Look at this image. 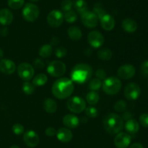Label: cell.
Segmentation results:
<instances>
[{
    "mask_svg": "<svg viewBox=\"0 0 148 148\" xmlns=\"http://www.w3.org/2000/svg\"><path fill=\"white\" fill-rule=\"evenodd\" d=\"M51 90L55 97L59 100H65L73 92V83L67 78H59L53 83Z\"/></svg>",
    "mask_w": 148,
    "mask_h": 148,
    "instance_id": "cell-1",
    "label": "cell"
},
{
    "mask_svg": "<svg viewBox=\"0 0 148 148\" xmlns=\"http://www.w3.org/2000/svg\"><path fill=\"white\" fill-rule=\"evenodd\" d=\"M103 124L106 131L110 134H117L124 128V120L116 113H110L104 118Z\"/></svg>",
    "mask_w": 148,
    "mask_h": 148,
    "instance_id": "cell-2",
    "label": "cell"
},
{
    "mask_svg": "<svg viewBox=\"0 0 148 148\" xmlns=\"http://www.w3.org/2000/svg\"><path fill=\"white\" fill-rule=\"evenodd\" d=\"M92 74V68L85 63L77 64L72 69L71 77L72 81L79 84H83L91 78Z\"/></svg>",
    "mask_w": 148,
    "mask_h": 148,
    "instance_id": "cell-3",
    "label": "cell"
},
{
    "mask_svg": "<svg viewBox=\"0 0 148 148\" xmlns=\"http://www.w3.org/2000/svg\"><path fill=\"white\" fill-rule=\"evenodd\" d=\"M103 90L108 95H114L119 93L121 88V81L116 77L111 76L104 79L102 84Z\"/></svg>",
    "mask_w": 148,
    "mask_h": 148,
    "instance_id": "cell-4",
    "label": "cell"
},
{
    "mask_svg": "<svg viewBox=\"0 0 148 148\" xmlns=\"http://www.w3.org/2000/svg\"><path fill=\"white\" fill-rule=\"evenodd\" d=\"M39 15H40L39 8L33 3H27L23 7V17L26 21L30 23L36 21Z\"/></svg>",
    "mask_w": 148,
    "mask_h": 148,
    "instance_id": "cell-5",
    "label": "cell"
},
{
    "mask_svg": "<svg viewBox=\"0 0 148 148\" xmlns=\"http://www.w3.org/2000/svg\"><path fill=\"white\" fill-rule=\"evenodd\" d=\"M68 109L74 113H80L86 108V103L82 97L74 96L68 100L66 103Z\"/></svg>",
    "mask_w": 148,
    "mask_h": 148,
    "instance_id": "cell-6",
    "label": "cell"
},
{
    "mask_svg": "<svg viewBox=\"0 0 148 148\" xmlns=\"http://www.w3.org/2000/svg\"><path fill=\"white\" fill-rule=\"evenodd\" d=\"M47 72L53 77L62 76L66 72V65L60 60H53L48 65Z\"/></svg>",
    "mask_w": 148,
    "mask_h": 148,
    "instance_id": "cell-7",
    "label": "cell"
},
{
    "mask_svg": "<svg viewBox=\"0 0 148 148\" xmlns=\"http://www.w3.org/2000/svg\"><path fill=\"white\" fill-rule=\"evenodd\" d=\"M34 68L27 62H22L17 68V73L21 79L25 81L31 80L34 75Z\"/></svg>",
    "mask_w": 148,
    "mask_h": 148,
    "instance_id": "cell-8",
    "label": "cell"
},
{
    "mask_svg": "<svg viewBox=\"0 0 148 148\" xmlns=\"http://www.w3.org/2000/svg\"><path fill=\"white\" fill-rule=\"evenodd\" d=\"M64 15L60 10H53L47 16V23L51 28H58L62 24Z\"/></svg>",
    "mask_w": 148,
    "mask_h": 148,
    "instance_id": "cell-9",
    "label": "cell"
},
{
    "mask_svg": "<svg viewBox=\"0 0 148 148\" xmlns=\"http://www.w3.org/2000/svg\"><path fill=\"white\" fill-rule=\"evenodd\" d=\"M124 96L129 100H135L139 98L141 94V89L136 83H130L124 89Z\"/></svg>",
    "mask_w": 148,
    "mask_h": 148,
    "instance_id": "cell-10",
    "label": "cell"
},
{
    "mask_svg": "<svg viewBox=\"0 0 148 148\" xmlns=\"http://www.w3.org/2000/svg\"><path fill=\"white\" fill-rule=\"evenodd\" d=\"M82 23L88 28H94L98 25V16L93 12L87 11L81 15Z\"/></svg>",
    "mask_w": 148,
    "mask_h": 148,
    "instance_id": "cell-11",
    "label": "cell"
},
{
    "mask_svg": "<svg viewBox=\"0 0 148 148\" xmlns=\"http://www.w3.org/2000/svg\"><path fill=\"white\" fill-rule=\"evenodd\" d=\"M88 41L91 46L94 48H99L103 44L104 37L101 32L98 30H92L90 32L88 36Z\"/></svg>",
    "mask_w": 148,
    "mask_h": 148,
    "instance_id": "cell-12",
    "label": "cell"
},
{
    "mask_svg": "<svg viewBox=\"0 0 148 148\" xmlns=\"http://www.w3.org/2000/svg\"><path fill=\"white\" fill-rule=\"evenodd\" d=\"M136 73V69L132 65L126 64L120 67L117 71V75L123 80H128L132 78Z\"/></svg>",
    "mask_w": 148,
    "mask_h": 148,
    "instance_id": "cell-13",
    "label": "cell"
},
{
    "mask_svg": "<svg viewBox=\"0 0 148 148\" xmlns=\"http://www.w3.org/2000/svg\"><path fill=\"white\" fill-rule=\"evenodd\" d=\"M23 140L25 145L29 147H35L40 142L38 133L33 130H29L25 132L23 135Z\"/></svg>",
    "mask_w": 148,
    "mask_h": 148,
    "instance_id": "cell-14",
    "label": "cell"
},
{
    "mask_svg": "<svg viewBox=\"0 0 148 148\" xmlns=\"http://www.w3.org/2000/svg\"><path fill=\"white\" fill-rule=\"evenodd\" d=\"M132 138L128 133L121 132L114 138V145L117 148H127L131 143Z\"/></svg>",
    "mask_w": 148,
    "mask_h": 148,
    "instance_id": "cell-15",
    "label": "cell"
},
{
    "mask_svg": "<svg viewBox=\"0 0 148 148\" xmlns=\"http://www.w3.org/2000/svg\"><path fill=\"white\" fill-rule=\"evenodd\" d=\"M16 65L12 60L1 59L0 60V71L6 75H11L15 71Z\"/></svg>",
    "mask_w": 148,
    "mask_h": 148,
    "instance_id": "cell-16",
    "label": "cell"
},
{
    "mask_svg": "<svg viewBox=\"0 0 148 148\" xmlns=\"http://www.w3.org/2000/svg\"><path fill=\"white\" fill-rule=\"evenodd\" d=\"M101 25L105 30H111L115 27V20L111 15L108 14L104 15L100 18Z\"/></svg>",
    "mask_w": 148,
    "mask_h": 148,
    "instance_id": "cell-17",
    "label": "cell"
},
{
    "mask_svg": "<svg viewBox=\"0 0 148 148\" xmlns=\"http://www.w3.org/2000/svg\"><path fill=\"white\" fill-rule=\"evenodd\" d=\"M56 136L60 142L63 143H67L72 140L73 135L72 131L67 128H60L56 131Z\"/></svg>",
    "mask_w": 148,
    "mask_h": 148,
    "instance_id": "cell-18",
    "label": "cell"
},
{
    "mask_svg": "<svg viewBox=\"0 0 148 148\" xmlns=\"http://www.w3.org/2000/svg\"><path fill=\"white\" fill-rule=\"evenodd\" d=\"M64 125L68 129H75L79 126V120L76 115L73 114H67L63 118Z\"/></svg>",
    "mask_w": 148,
    "mask_h": 148,
    "instance_id": "cell-19",
    "label": "cell"
},
{
    "mask_svg": "<svg viewBox=\"0 0 148 148\" xmlns=\"http://www.w3.org/2000/svg\"><path fill=\"white\" fill-rule=\"evenodd\" d=\"M13 20V14L9 9L4 8L0 10V23L3 26H9Z\"/></svg>",
    "mask_w": 148,
    "mask_h": 148,
    "instance_id": "cell-20",
    "label": "cell"
},
{
    "mask_svg": "<svg viewBox=\"0 0 148 148\" xmlns=\"http://www.w3.org/2000/svg\"><path fill=\"white\" fill-rule=\"evenodd\" d=\"M121 27L127 33H134L137 29V23L133 19L126 18L121 22Z\"/></svg>",
    "mask_w": 148,
    "mask_h": 148,
    "instance_id": "cell-21",
    "label": "cell"
},
{
    "mask_svg": "<svg viewBox=\"0 0 148 148\" xmlns=\"http://www.w3.org/2000/svg\"><path fill=\"white\" fill-rule=\"evenodd\" d=\"M125 129L130 133H136L140 129V125L135 119H129L125 123Z\"/></svg>",
    "mask_w": 148,
    "mask_h": 148,
    "instance_id": "cell-22",
    "label": "cell"
},
{
    "mask_svg": "<svg viewBox=\"0 0 148 148\" xmlns=\"http://www.w3.org/2000/svg\"><path fill=\"white\" fill-rule=\"evenodd\" d=\"M43 108L47 113H54L57 110V104L53 99L48 98L43 102Z\"/></svg>",
    "mask_w": 148,
    "mask_h": 148,
    "instance_id": "cell-23",
    "label": "cell"
},
{
    "mask_svg": "<svg viewBox=\"0 0 148 148\" xmlns=\"http://www.w3.org/2000/svg\"><path fill=\"white\" fill-rule=\"evenodd\" d=\"M68 36L74 41H79L82 38V31L77 26H71L68 29Z\"/></svg>",
    "mask_w": 148,
    "mask_h": 148,
    "instance_id": "cell-24",
    "label": "cell"
},
{
    "mask_svg": "<svg viewBox=\"0 0 148 148\" xmlns=\"http://www.w3.org/2000/svg\"><path fill=\"white\" fill-rule=\"evenodd\" d=\"M73 4L75 10L79 14L82 15L88 11V4L85 0H75Z\"/></svg>",
    "mask_w": 148,
    "mask_h": 148,
    "instance_id": "cell-25",
    "label": "cell"
},
{
    "mask_svg": "<svg viewBox=\"0 0 148 148\" xmlns=\"http://www.w3.org/2000/svg\"><path fill=\"white\" fill-rule=\"evenodd\" d=\"M48 81L47 75L43 73L38 74L33 78V84L35 86H42L46 84Z\"/></svg>",
    "mask_w": 148,
    "mask_h": 148,
    "instance_id": "cell-26",
    "label": "cell"
},
{
    "mask_svg": "<svg viewBox=\"0 0 148 148\" xmlns=\"http://www.w3.org/2000/svg\"><path fill=\"white\" fill-rule=\"evenodd\" d=\"M52 52H53V48L51 44H43L41 47L39 49V55L41 57L46 58L49 57L51 55Z\"/></svg>",
    "mask_w": 148,
    "mask_h": 148,
    "instance_id": "cell-27",
    "label": "cell"
},
{
    "mask_svg": "<svg viewBox=\"0 0 148 148\" xmlns=\"http://www.w3.org/2000/svg\"><path fill=\"white\" fill-rule=\"evenodd\" d=\"M99 94L97 91H90L86 96V100L88 102V104H91V105H95L99 101Z\"/></svg>",
    "mask_w": 148,
    "mask_h": 148,
    "instance_id": "cell-28",
    "label": "cell"
},
{
    "mask_svg": "<svg viewBox=\"0 0 148 148\" xmlns=\"http://www.w3.org/2000/svg\"><path fill=\"white\" fill-rule=\"evenodd\" d=\"M98 57L102 60H109L112 57V52L108 48H103L98 52Z\"/></svg>",
    "mask_w": 148,
    "mask_h": 148,
    "instance_id": "cell-29",
    "label": "cell"
},
{
    "mask_svg": "<svg viewBox=\"0 0 148 148\" xmlns=\"http://www.w3.org/2000/svg\"><path fill=\"white\" fill-rule=\"evenodd\" d=\"M35 86L31 83L28 82V81H25L22 86V89H23V92L25 94H27V95H30V94H33L35 91Z\"/></svg>",
    "mask_w": 148,
    "mask_h": 148,
    "instance_id": "cell-30",
    "label": "cell"
},
{
    "mask_svg": "<svg viewBox=\"0 0 148 148\" xmlns=\"http://www.w3.org/2000/svg\"><path fill=\"white\" fill-rule=\"evenodd\" d=\"M65 20L69 23H73L77 20V15L73 10H69V11L66 12L64 15Z\"/></svg>",
    "mask_w": 148,
    "mask_h": 148,
    "instance_id": "cell-31",
    "label": "cell"
},
{
    "mask_svg": "<svg viewBox=\"0 0 148 148\" xmlns=\"http://www.w3.org/2000/svg\"><path fill=\"white\" fill-rule=\"evenodd\" d=\"M25 0H8L7 4L12 10H19L24 5Z\"/></svg>",
    "mask_w": 148,
    "mask_h": 148,
    "instance_id": "cell-32",
    "label": "cell"
},
{
    "mask_svg": "<svg viewBox=\"0 0 148 148\" xmlns=\"http://www.w3.org/2000/svg\"><path fill=\"white\" fill-rule=\"evenodd\" d=\"M102 86V81L98 78H94L90 82L89 88L92 91H97Z\"/></svg>",
    "mask_w": 148,
    "mask_h": 148,
    "instance_id": "cell-33",
    "label": "cell"
},
{
    "mask_svg": "<svg viewBox=\"0 0 148 148\" xmlns=\"http://www.w3.org/2000/svg\"><path fill=\"white\" fill-rule=\"evenodd\" d=\"M85 114H86L87 116L90 118H96L98 116V110L95 107H92V106H90V107H86L85 109Z\"/></svg>",
    "mask_w": 148,
    "mask_h": 148,
    "instance_id": "cell-34",
    "label": "cell"
},
{
    "mask_svg": "<svg viewBox=\"0 0 148 148\" xmlns=\"http://www.w3.org/2000/svg\"><path fill=\"white\" fill-rule=\"evenodd\" d=\"M72 6H73V2L72 0H63L61 4V8L64 12H68L72 10Z\"/></svg>",
    "mask_w": 148,
    "mask_h": 148,
    "instance_id": "cell-35",
    "label": "cell"
},
{
    "mask_svg": "<svg viewBox=\"0 0 148 148\" xmlns=\"http://www.w3.org/2000/svg\"><path fill=\"white\" fill-rule=\"evenodd\" d=\"M94 13H95V15H96L97 16H98V18H101V17H103V16L104 15L107 14L106 12L104 10V9L101 6V4H95V6L94 7Z\"/></svg>",
    "mask_w": 148,
    "mask_h": 148,
    "instance_id": "cell-36",
    "label": "cell"
},
{
    "mask_svg": "<svg viewBox=\"0 0 148 148\" xmlns=\"http://www.w3.org/2000/svg\"><path fill=\"white\" fill-rule=\"evenodd\" d=\"M126 107H127V104L124 100H119V101L116 102V104H114V109L117 112L124 111L126 110Z\"/></svg>",
    "mask_w": 148,
    "mask_h": 148,
    "instance_id": "cell-37",
    "label": "cell"
},
{
    "mask_svg": "<svg viewBox=\"0 0 148 148\" xmlns=\"http://www.w3.org/2000/svg\"><path fill=\"white\" fill-rule=\"evenodd\" d=\"M12 129L13 133L16 135H20L24 133V127L20 123H15V124H14Z\"/></svg>",
    "mask_w": 148,
    "mask_h": 148,
    "instance_id": "cell-38",
    "label": "cell"
},
{
    "mask_svg": "<svg viewBox=\"0 0 148 148\" xmlns=\"http://www.w3.org/2000/svg\"><path fill=\"white\" fill-rule=\"evenodd\" d=\"M67 54L66 49H65L64 46H58L55 50V55L58 58H63Z\"/></svg>",
    "mask_w": 148,
    "mask_h": 148,
    "instance_id": "cell-39",
    "label": "cell"
},
{
    "mask_svg": "<svg viewBox=\"0 0 148 148\" xmlns=\"http://www.w3.org/2000/svg\"><path fill=\"white\" fill-rule=\"evenodd\" d=\"M140 122L142 126L148 128V113H143L140 116Z\"/></svg>",
    "mask_w": 148,
    "mask_h": 148,
    "instance_id": "cell-40",
    "label": "cell"
},
{
    "mask_svg": "<svg viewBox=\"0 0 148 148\" xmlns=\"http://www.w3.org/2000/svg\"><path fill=\"white\" fill-rule=\"evenodd\" d=\"M141 73L145 75H148V60H145L142 63L140 66Z\"/></svg>",
    "mask_w": 148,
    "mask_h": 148,
    "instance_id": "cell-41",
    "label": "cell"
},
{
    "mask_svg": "<svg viewBox=\"0 0 148 148\" xmlns=\"http://www.w3.org/2000/svg\"><path fill=\"white\" fill-rule=\"evenodd\" d=\"M33 65L36 68H38V69H41L45 66V64L43 61L40 59H36L33 61Z\"/></svg>",
    "mask_w": 148,
    "mask_h": 148,
    "instance_id": "cell-42",
    "label": "cell"
},
{
    "mask_svg": "<svg viewBox=\"0 0 148 148\" xmlns=\"http://www.w3.org/2000/svg\"><path fill=\"white\" fill-rule=\"evenodd\" d=\"M45 133L48 136H53L54 135L56 134V131L54 128L53 127H49L46 129Z\"/></svg>",
    "mask_w": 148,
    "mask_h": 148,
    "instance_id": "cell-43",
    "label": "cell"
},
{
    "mask_svg": "<svg viewBox=\"0 0 148 148\" xmlns=\"http://www.w3.org/2000/svg\"><path fill=\"white\" fill-rule=\"evenodd\" d=\"M106 74L105 71L102 69H98V71H96V76L98 77V79L100 80H104L106 78Z\"/></svg>",
    "mask_w": 148,
    "mask_h": 148,
    "instance_id": "cell-44",
    "label": "cell"
},
{
    "mask_svg": "<svg viewBox=\"0 0 148 148\" xmlns=\"http://www.w3.org/2000/svg\"><path fill=\"white\" fill-rule=\"evenodd\" d=\"M130 148H144V147H143V145H142V144L136 142V143L132 144V145L130 146Z\"/></svg>",
    "mask_w": 148,
    "mask_h": 148,
    "instance_id": "cell-45",
    "label": "cell"
},
{
    "mask_svg": "<svg viewBox=\"0 0 148 148\" xmlns=\"http://www.w3.org/2000/svg\"><path fill=\"white\" fill-rule=\"evenodd\" d=\"M59 43V39H58L57 37H56V36L52 38L51 40V45H57Z\"/></svg>",
    "mask_w": 148,
    "mask_h": 148,
    "instance_id": "cell-46",
    "label": "cell"
},
{
    "mask_svg": "<svg viewBox=\"0 0 148 148\" xmlns=\"http://www.w3.org/2000/svg\"><path fill=\"white\" fill-rule=\"evenodd\" d=\"M85 54L87 55V56H90V55L92 54V51L90 49H86L85 50Z\"/></svg>",
    "mask_w": 148,
    "mask_h": 148,
    "instance_id": "cell-47",
    "label": "cell"
},
{
    "mask_svg": "<svg viewBox=\"0 0 148 148\" xmlns=\"http://www.w3.org/2000/svg\"><path fill=\"white\" fill-rule=\"evenodd\" d=\"M3 56H4V52H3L2 49L0 48V59H1L3 57Z\"/></svg>",
    "mask_w": 148,
    "mask_h": 148,
    "instance_id": "cell-48",
    "label": "cell"
},
{
    "mask_svg": "<svg viewBox=\"0 0 148 148\" xmlns=\"http://www.w3.org/2000/svg\"><path fill=\"white\" fill-rule=\"evenodd\" d=\"M10 148H20V147H19L17 146V145H12V146L10 147Z\"/></svg>",
    "mask_w": 148,
    "mask_h": 148,
    "instance_id": "cell-49",
    "label": "cell"
},
{
    "mask_svg": "<svg viewBox=\"0 0 148 148\" xmlns=\"http://www.w3.org/2000/svg\"><path fill=\"white\" fill-rule=\"evenodd\" d=\"M31 1H33V2H37V1H39L40 0H30Z\"/></svg>",
    "mask_w": 148,
    "mask_h": 148,
    "instance_id": "cell-50",
    "label": "cell"
}]
</instances>
